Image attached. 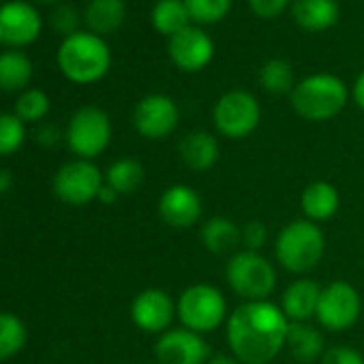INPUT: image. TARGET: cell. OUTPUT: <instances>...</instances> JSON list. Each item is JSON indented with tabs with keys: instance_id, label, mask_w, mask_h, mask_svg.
<instances>
[{
	"instance_id": "1",
	"label": "cell",
	"mask_w": 364,
	"mask_h": 364,
	"mask_svg": "<svg viewBox=\"0 0 364 364\" xmlns=\"http://www.w3.org/2000/svg\"><path fill=\"white\" fill-rule=\"evenodd\" d=\"M289 319L272 300L242 302L225 321L230 353L242 364H270L287 341Z\"/></svg>"
},
{
	"instance_id": "2",
	"label": "cell",
	"mask_w": 364,
	"mask_h": 364,
	"mask_svg": "<svg viewBox=\"0 0 364 364\" xmlns=\"http://www.w3.org/2000/svg\"><path fill=\"white\" fill-rule=\"evenodd\" d=\"M63 75L75 84H95L112 67V50L103 37L90 31H77L63 39L56 52Z\"/></svg>"
},
{
	"instance_id": "3",
	"label": "cell",
	"mask_w": 364,
	"mask_h": 364,
	"mask_svg": "<svg viewBox=\"0 0 364 364\" xmlns=\"http://www.w3.org/2000/svg\"><path fill=\"white\" fill-rule=\"evenodd\" d=\"M351 90L334 73H311L294 86L289 101L294 112L309 122H326L336 118L347 101Z\"/></svg>"
},
{
	"instance_id": "4",
	"label": "cell",
	"mask_w": 364,
	"mask_h": 364,
	"mask_svg": "<svg viewBox=\"0 0 364 364\" xmlns=\"http://www.w3.org/2000/svg\"><path fill=\"white\" fill-rule=\"evenodd\" d=\"M326 253V236L321 228L309 219H296L283 225L274 240V257L279 266L291 274H309L319 266Z\"/></svg>"
},
{
	"instance_id": "5",
	"label": "cell",
	"mask_w": 364,
	"mask_h": 364,
	"mask_svg": "<svg viewBox=\"0 0 364 364\" xmlns=\"http://www.w3.org/2000/svg\"><path fill=\"white\" fill-rule=\"evenodd\" d=\"M176 311L182 328L202 336L219 330L230 317L225 294L210 283H196L182 289L176 300Z\"/></svg>"
},
{
	"instance_id": "6",
	"label": "cell",
	"mask_w": 364,
	"mask_h": 364,
	"mask_svg": "<svg viewBox=\"0 0 364 364\" xmlns=\"http://www.w3.org/2000/svg\"><path fill=\"white\" fill-rule=\"evenodd\" d=\"M225 281L242 302L270 300L277 289V268L259 251H236L225 264Z\"/></svg>"
},
{
	"instance_id": "7",
	"label": "cell",
	"mask_w": 364,
	"mask_h": 364,
	"mask_svg": "<svg viewBox=\"0 0 364 364\" xmlns=\"http://www.w3.org/2000/svg\"><path fill=\"white\" fill-rule=\"evenodd\" d=\"M213 122L217 133L232 141L253 135L262 122V107L257 97L242 88L223 92L213 107Z\"/></svg>"
},
{
	"instance_id": "8",
	"label": "cell",
	"mask_w": 364,
	"mask_h": 364,
	"mask_svg": "<svg viewBox=\"0 0 364 364\" xmlns=\"http://www.w3.org/2000/svg\"><path fill=\"white\" fill-rule=\"evenodd\" d=\"M67 146L77 159L92 161L103 154L112 141V120L97 105L80 107L67 124Z\"/></svg>"
},
{
	"instance_id": "9",
	"label": "cell",
	"mask_w": 364,
	"mask_h": 364,
	"mask_svg": "<svg viewBox=\"0 0 364 364\" xmlns=\"http://www.w3.org/2000/svg\"><path fill=\"white\" fill-rule=\"evenodd\" d=\"M105 187V173L86 159H73L65 163L54 176V193L69 206H86L99 200Z\"/></svg>"
},
{
	"instance_id": "10",
	"label": "cell",
	"mask_w": 364,
	"mask_h": 364,
	"mask_svg": "<svg viewBox=\"0 0 364 364\" xmlns=\"http://www.w3.org/2000/svg\"><path fill=\"white\" fill-rule=\"evenodd\" d=\"M362 315L360 291L347 281H332L321 287L317 313V323L328 332H345L358 323Z\"/></svg>"
},
{
	"instance_id": "11",
	"label": "cell",
	"mask_w": 364,
	"mask_h": 364,
	"mask_svg": "<svg viewBox=\"0 0 364 364\" xmlns=\"http://www.w3.org/2000/svg\"><path fill=\"white\" fill-rule=\"evenodd\" d=\"M217 54L215 39L202 26H187L167 39L169 63L182 73H200L204 71Z\"/></svg>"
},
{
	"instance_id": "12",
	"label": "cell",
	"mask_w": 364,
	"mask_h": 364,
	"mask_svg": "<svg viewBox=\"0 0 364 364\" xmlns=\"http://www.w3.org/2000/svg\"><path fill=\"white\" fill-rule=\"evenodd\" d=\"M180 122L178 103L161 92H152L141 97L133 109V127L146 139H165L169 137Z\"/></svg>"
},
{
	"instance_id": "13",
	"label": "cell",
	"mask_w": 364,
	"mask_h": 364,
	"mask_svg": "<svg viewBox=\"0 0 364 364\" xmlns=\"http://www.w3.org/2000/svg\"><path fill=\"white\" fill-rule=\"evenodd\" d=\"M156 364H206L210 360V345L198 332L187 328H169L156 338Z\"/></svg>"
},
{
	"instance_id": "14",
	"label": "cell",
	"mask_w": 364,
	"mask_h": 364,
	"mask_svg": "<svg viewBox=\"0 0 364 364\" xmlns=\"http://www.w3.org/2000/svg\"><path fill=\"white\" fill-rule=\"evenodd\" d=\"M178 317L173 298L161 287L141 289L131 302V319L146 334H163Z\"/></svg>"
},
{
	"instance_id": "15",
	"label": "cell",
	"mask_w": 364,
	"mask_h": 364,
	"mask_svg": "<svg viewBox=\"0 0 364 364\" xmlns=\"http://www.w3.org/2000/svg\"><path fill=\"white\" fill-rule=\"evenodd\" d=\"M159 217L171 230L193 228L204 213L200 193L189 185H171L159 198Z\"/></svg>"
},
{
	"instance_id": "16",
	"label": "cell",
	"mask_w": 364,
	"mask_h": 364,
	"mask_svg": "<svg viewBox=\"0 0 364 364\" xmlns=\"http://www.w3.org/2000/svg\"><path fill=\"white\" fill-rule=\"evenodd\" d=\"M41 33V14L26 0H7L0 5V43L20 48Z\"/></svg>"
},
{
	"instance_id": "17",
	"label": "cell",
	"mask_w": 364,
	"mask_h": 364,
	"mask_svg": "<svg viewBox=\"0 0 364 364\" xmlns=\"http://www.w3.org/2000/svg\"><path fill=\"white\" fill-rule=\"evenodd\" d=\"M289 11L296 26L311 35L334 28L341 18L338 0H294Z\"/></svg>"
},
{
	"instance_id": "18",
	"label": "cell",
	"mask_w": 364,
	"mask_h": 364,
	"mask_svg": "<svg viewBox=\"0 0 364 364\" xmlns=\"http://www.w3.org/2000/svg\"><path fill=\"white\" fill-rule=\"evenodd\" d=\"M321 285L313 279L300 277L291 281L281 294V311L289 321H311L317 313Z\"/></svg>"
},
{
	"instance_id": "19",
	"label": "cell",
	"mask_w": 364,
	"mask_h": 364,
	"mask_svg": "<svg viewBox=\"0 0 364 364\" xmlns=\"http://www.w3.org/2000/svg\"><path fill=\"white\" fill-rule=\"evenodd\" d=\"M300 208L304 219L313 223H326L330 221L338 208H341V196L338 189L328 180H313L302 189L300 196Z\"/></svg>"
},
{
	"instance_id": "20",
	"label": "cell",
	"mask_w": 364,
	"mask_h": 364,
	"mask_svg": "<svg viewBox=\"0 0 364 364\" xmlns=\"http://www.w3.org/2000/svg\"><path fill=\"white\" fill-rule=\"evenodd\" d=\"M178 154L180 161L185 163L193 171H208L217 165L221 156V146L219 139L208 133V131H191L178 144Z\"/></svg>"
},
{
	"instance_id": "21",
	"label": "cell",
	"mask_w": 364,
	"mask_h": 364,
	"mask_svg": "<svg viewBox=\"0 0 364 364\" xmlns=\"http://www.w3.org/2000/svg\"><path fill=\"white\" fill-rule=\"evenodd\" d=\"M285 347L289 349L291 358L298 360L300 364H311L315 360H321L326 347L323 332L309 321H289L287 330V341Z\"/></svg>"
},
{
	"instance_id": "22",
	"label": "cell",
	"mask_w": 364,
	"mask_h": 364,
	"mask_svg": "<svg viewBox=\"0 0 364 364\" xmlns=\"http://www.w3.org/2000/svg\"><path fill=\"white\" fill-rule=\"evenodd\" d=\"M200 240L213 255H234L242 245V228L228 217H213L200 230Z\"/></svg>"
},
{
	"instance_id": "23",
	"label": "cell",
	"mask_w": 364,
	"mask_h": 364,
	"mask_svg": "<svg viewBox=\"0 0 364 364\" xmlns=\"http://www.w3.org/2000/svg\"><path fill=\"white\" fill-rule=\"evenodd\" d=\"M127 18L124 0H90L84 9V22L90 33L103 37L116 33Z\"/></svg>"
},
{
	"instance_id": "24",
	"label": "cell",
	"mask_w": 364,
	"mask_h": 364,
	"mask_svg": "<svg viewBox=\"0 0 364 364\" xmlns=\"http://www.w3.org/2000/svg\"><path fill=\"white\" fill-rule=\"evenodd\" d=\"M150 24L159 35L167 39L191 26L185 0H156L150 11Z\"/></svg>"
},
{
	"instance_id": "25",
	"label": "cell",
	"mask_w": 364,
	"mask_h": 364,
	"mask_svg": "<svg viewBox=\"0 0 364 364\" xmlns=\"http://www.w3.org/2000/svg\"><path fill=\"white\" fill-rule=\"evenodd\" d=\"M31 77H33V60L24 52L16 48L0 52V90L7 92L22 90L28 86Z\"/></svg>"
},
{
	"instance_id": "26",
	"label": "cell",
	"mask_w": 364,
	"mask_h": 364,
	"mask_svg": "<svg viewBox=\"0 0 364 364\" xmlns=\"http://www.w3.org/2000/svg\"><path fill=\"white\" fill-rule=\"evenodd\" d=\"M144 182V165L137 159L122 156L114 161L105 171V185L114 189L118 196L135 193Z\"/></svg>"
},
{
	"instance_id": "27",
	"label": "cell",
	"mask_w": 364,
	"mask_h": 364,
	"mask_svg": "<svg viewBox=\"0 0 364 364\" xmlns=\"http://www.w3.org/2000/svg\"><path fill=\"white\" fill-rule=\"evenodd\" d=\"M257 80H259L262 88L268 95H277V97L291 95L294 86L298 84L296 82V71H294L291 63L285 60V58H268L259 67Z\"/></svg>"
},
{
	"instance_id": "28",
	"label": "cell",
	"mask_w": 364,
	"mask_h": 364,
	"mask_svg": "<svg viewBox=\"0 0 364 364\" xmlns=\"http://www.w3.org/2000/svg\"><path fill=\"white\" fill-rule=\"evenodd\" d=\"M28 330L24 321L7 311H0V360H9L24 349Z\"/></svg>"
},
{
	"instance_id": "29",
	"label": "cell",
	"mask_w": 364,
	"mask_h": 364,
	"mask_svg": "<svg viewBox=\"0 0 364 364\" xmlns=\"http://www.w3.org/2000/svg\"><path fill=\"white\" fill-rule=\"evenodd\" d=\"M191 24L210 26L225 20L234 7V0H185Z\"/></svg>"
},
{
	"instance_id": "30",
	"label": "cell",
	"mask_w": 364,
	"mask_h": 364,
	"mask_svg": "<svg viewBox=\"0 0 364 364\" xmlns=\"http://www.w3.org/2000/svg\"><path fill=\"white\" fill-rule=\"evenodd\" d=\"M50 112V97L39 88H26L16 101V116L22 122H39Z\"/></svg>"
},
{
	"instance_id": "31",
	"label": "cell",
	"mask_w": 364,
	"mask_h": 364,
	"mask_svg": "<svg viewBox=\"0 0 364 364\" xmlns=\"http://www.w3.org/2000/svg\"><path fill=\"white\" fill-rule=\"evenodd\" d=\"M26 122H22L16 114H0V156H9L18 152L26 139Z\"/></svg>"
},
{
	"instance_id": "32",
	"label": "cell",
	"mask_w": 364,
	"mask_h": 364,
	"mask_svg": "<svg viewBox=\"0 0 364 364\" xmlns=\"http://www.w3.org/2000/svg\"><path fill=\"white\" fill-rule=\"evenodd\" d=\"M52 26L65 37L77 33L80 31V14H77V9L73 5H65V3L58 5L52 11Z\"/></svg>"
},
{
	"instance_id": "33",
	"label": "cell",
	"mask_w": 364,
	"mask_h": 364,
	"mask_svg": "<svg viewBox=\"0 0 364 364\" xmlns=\"http://www.w3.org/2000/svg\"><path fill=\"white\" fill-rule=\"evenodd\" d=\"M268 242V228L264 221H247L242 225V247L247 251H262Z\"/></svg>"
},
{
	"instance_id": "34",
	"label": "cell",
	"mask_w": 364,
	"mask_h": 364,
	"mask_svg": "<svg viewBox=\"0 0 364 364\" xmlns=\"http://www.w3.org/2000/svg\"><path fill=\"white\" fill-rule=\"evenodd\" d=\"M294 0H247L249 9L253 11V16L262 18V20H274L279 16H283Z\"/></svg>"
},
{
	"instance_id": "35",
	"label": "cell",
	"mask_w": 364,
	"mask_h": 364,
	"mask_svg": "<svg viewBox=\"0 0 364 364\" xmlns=\"http://www.w3.org/2000/svg\"><path fill=\"white\" fill-rule=\"evenodd\" d=\"M319 364H364V358L349 345H332L323 351Z\"/></svg>"
},
{
	"instance_id": "36",
	"label": "cell",
	"mask_w": 364,
	"mask_h": 364,
	"mask_svg": "<svg viewBox=\"0 0 364 364\" xmlns=\"http://www.w3.org/2000/svg\"><path fill=\"white\" fill-rule=\"evenodd\" d=\"M351 99L353 103L364 112V71L355 77L353 86H351Z\"/></svg>"
},
{
	"instance_id": "37",
	"label": "cell",
	"mask_w": 364,
	"mask_h": 364,
	"mask_svg": "<svg viewBox=\"0 0 364 364\" xmlns=\"http://www.w3.org/2000/svg\"><path fill=\"white\" fill-rule=\"evenodd\" d=\"M37 137H39V141H41V144H56V139H58V131H56V127H52V124H43V127L39 129Z\"/></svg>"
},
{
	"instance_id": "38",
	"label": "cell",
	"mask_w": 364,
	"mask_h": 364,
	"mask_svg": "<svg viewBox=\"0 0 364 364\" xmlns=\"http://www.w3.org/2000/svg\"><path fill=\"white\" fill-rule=\"evenodd\" d=\"M206 364H242V362L232 353H217V355H210Z\"/></svg>"
},
{
	"instance_id": "39",
	"label": "cell",
	"mask_w": 364,
	"mask_h": 364,
	"mask_svg": "<svg viewBox=\"0 0 364 364\" xmlns=\"http://www.w3.org/2000/svg\"><path fill=\"white\" fill-rule=\"evenodd\" d=\"M118 198H120V196H118L114 189H109L107 185H105V187L101 189V193H99V200H101V202H105V204H112V202H116Z\"/></svg>"
},
{
	"instance_id": "40",
	"label": "cell",
	"mask_w": 364,
	"mask_h": 364,
	"mask_svg": "<svg viewBox=\"0 0 364 364\" xmlns=\"http://www.w3.org/2000/svg\"><path fill=\"white\" fill-rule=\"evenodd\" d=\"M43 3H56V0H43Z\"/></svg>"
}]
</instances>
